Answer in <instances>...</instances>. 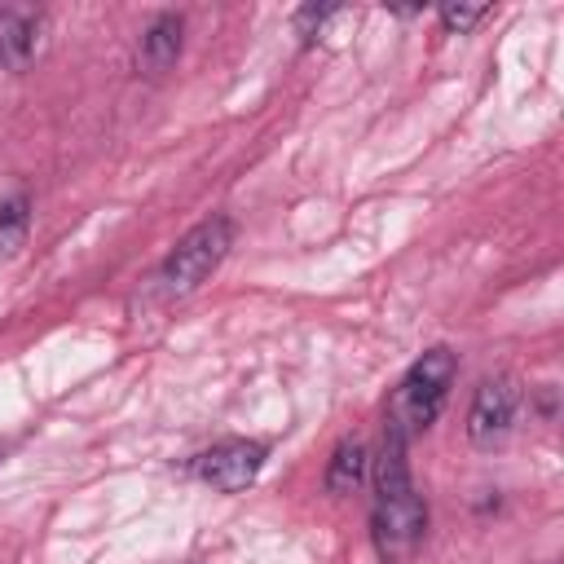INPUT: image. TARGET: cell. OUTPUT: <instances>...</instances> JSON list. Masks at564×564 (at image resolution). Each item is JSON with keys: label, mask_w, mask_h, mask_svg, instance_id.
<instances>
[{"label": "cell", "mask_w": 564, "mask_h": 564, "mask_svg": "<svg viewBox=\"0 0 564 564\" xmlns=\"http://www.w3.org/2000/svg\"><path fill=\"white\" fill-rule=\"evenodd\" d=\"M31 234V198L26 194H13L0 203V260L18 256L22 242Z\"/></svg>", "instance_id": "cell-9"}, {"label": "cell", "mask_w": 564, "mask_h": 564, "mask_svg": "<svg viewBox=\"0 0 564 564\" xmlns=\"http://www.w3.org/2000/svg\"><path fill=\"white\" fill-rule=\"evenodd\" d=\"M40 9L22 4H0V66L4 70H26L35 48H40Z\"/></svg>", "instance_id": "cell-6"}, {"label": "cell", "mask_w": 564, "mask_h": 564, "mask_svg": "<svg viewBox=\"0 0 564 564\" xmlns=\"http://www.w3.org/2000/svg\"><path fill=\"white\" fill-rule=\"evenodd\" d=\"M229 247H234V220H229V216H212V220L194 225V229L163 256V264H159V273H154V291H159L163 300L198 291V286L220 269V260L229 256Z\"/></svg>", "instance_id": "cell-3"}, {"label": "cell", "mask_w": 564, "mask_h": 564, "mask_svg": "<svg viewBox=\"0 0 564 564\" xmlns=\"http://www.w3.org/2000/svg\"><path fill=\"white\" fill-rule=\"evenodd\" d=\"M264 454H269V449H264L260 441H220V445L203 449V454L189 463V471H194L203 485L220 489V494H238V489H247V485L260 476Z\"/></svg>", "instance_id": "cell-5"}, {"label": "cell", "mask_w": 564, "mask_h": 564, "mask_svg": "<svg viewBox=\"0 0 564 564\" xmlns=\"http://www.w3.org/2000/svg\"><path fill=\"white\" fill-rule=\"evenodd\" d=\"M181 35H185V18L181 13H154L150 26L141 31V44H137V66L145 75H163L176 66L181 57Z\"/></svg>", "instance_id": "cell-7"}, {"label": "cell", "mask_w": 564, "mask_h": 564, "mask_svg": "<svg viewBox=\"0 0 564 564\" xmlns=\"http://www.w3.org/2000/svg\"><path fill=\"white\" fill-rule=\"evenodd\" d=\"M0 458H4V441H0Z\"/></svg>", "instance_id": "cell-12"}, {"label": "cell", "mask_w": 564, "mask_h": 564, "mask_svg": "<svg viewBox=\"0 0 564 564\" xmlns=\"http://www.w3.org/2000/svg\"><path fill=\"white\" fill-rule=\"evenodd\" d=\"M454 375H458V357L449 348H427L397 383L392 401H388V432L414 441L419 432H427L445 401H449V388H454Z\"/></svg>", "instance_id": "cell-2"}, {"label": "cell", "mask_w": 564, "mask_h": 564, "mask_svg": "<svg viewBox=\"0 0 564 564\" xmlns=\"http://www.w3.org/2000/svg\"><path fill=\"white\" fill-rule=\"evenodd\" d=\"M410 441L383 427V449L375 458V507H370V542L375 555L397 564L410 560L427 538V502L410 480Z\"/></svg>", "instance_id": "cell-1"}, {"label": "cell", "mask_w": 564, "mask_h": 564, "mask_svg": "<svg viewBox=\"0 0 564 564\" xmlns=\"http://www.w3.org/2000/svg\"><path fill=\"white\" fill-rule=\"evenodd\" d=\"M516 410H520V388L516 379L498 375V379H485L467 405V441L476 449H494L511 436L516 427Z\"/></svg>", "instance_id": "cell-4"}, {"label": "cell", "mask_w": 564, "mask_h": 564, "mask_svg": "<svg viewBox=\"0 0 564 564\" xmlns=\"http://www.w3.org/2000/svg\"><path fill=\"white\" fill-rule=\"evenodd\" d=\"M436 13H441V26H445V31L467 35L476 22H485V18H489V4H441Z\"/></svg>", "instance_id": "cell-10"}, {"label": "cell", "mask_w": 564, "mask_h": 564, "mask_svg": "<svg viewBox=\"0 0 564 564\" xmlns=\"http://www.w3.org/2000/svg\"><path fill=\"white\" fill-rule=\"evenodd\" d=\"M335 13H339L335 4H304V9L295 13V35H300L304 44H313V40H317V31H322V22H326V18H335Z\"/></svg>", "instance_id": "cell-11"}, {"label": "cell", "mask_w": 564, "mask_h": 564, "mask_svg": "<svg viewBox=\"0 0 564 564\" xmlns=\"http://www.w3.org/2000/svg\"><path fill=\"white\" fill-rule=\"evenodd\" d=\"M366 471H370L366 445H361V441H339L335 454H330V463H326V476H322V480H326V494H335V498L357 494L361 480H366Z\"/></svg>", "instance_id": "cell-8"}]
</instances>
